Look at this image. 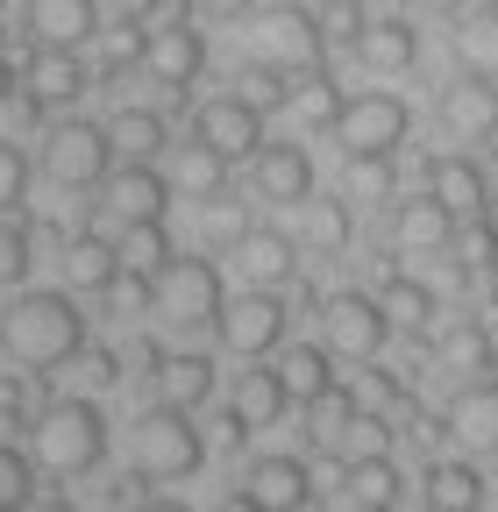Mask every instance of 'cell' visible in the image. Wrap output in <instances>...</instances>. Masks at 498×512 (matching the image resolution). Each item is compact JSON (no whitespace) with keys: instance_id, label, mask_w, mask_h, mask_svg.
Masks as SVG:
<instances>
[{"instance_id":"obj_2","label":"cell","mask_w":498,"mask_h":512,"mask_svg":"<svg viewBox=\"0 0 498 512\" xmlns=\"http://www.w3.org/2000/svg\"><path fill=\"white\" fill-rule=\"evenodd\" d=\"M29 434H36V463L50 477H93L107 463V420L93 399H50Z\"/></svg>"},{"instance_id":"obj_8","label":"cell","mask_w":498,"mask_h":512,"mask_svg":"<svg viewBox=\"0 0 498 512\" xmlns=\"http://www.w3.org/2000/svg\"><path fill=\"white\" fill-rule=\"evenodd\" d=\"M214 328H221V342H228L235 356H271V349L285 342V299L257 285V292H242V299H228Z\"/></svg>"},{"instance_id":"obj_20","label":"cell","mask_w":498,"mask_h":512,"mask_svg":"<svg viewBox=\"0 0 498 512\" xmlns=\"http://www.w3.org/2000/svg\"><path fill=\"white\" fill-rule=\"evenodd\" d=\"M442 427H449L463 448H498V377L463 384V392L449 399V413H442Z\"/></svg>"},{"instance_id":"obj_19","label":"cell","mask_w":498,"mask_h":512,"mask_svg":"<svg viewBox=\"0 0 498 512\" xmlns=\"http://www.w3.org/2000/svg\"><path fill=\"white\" fill-rule=\"evenodd\" d=\"M164 178H171L178 200L214 207L221 192H228V157H221L214 143H200V136H193V143H178V150H171V171H164Z\"/></svg>"},{"instance_id":"obj_10","label":"cell","mask_w":498,"mask_h":512,"mask_svg":"<svg viewBox=\"0 0 498 512\" xmlns=\"http://www.w3.org/2000/svg\"><path fill=\"white\" fill-rule=\"evenodd\" d=\"M257 50L271 57V64H299V72H314V64L328 57V36H321V15L314 8H271L264 22H257Z\"/></svg>"},{"instance_id":"obj_14","label":"cell","mask_w":498,"mask_h":512,"mask_svg":"<svg viewBox=\"0 0 498 512\" xmlns=\"http://www.w3.org/2000/svg\"><path fill=\"white\" fill-rule=\"evenodd\" d=\"M434 114H442L449 143H491L498 136V86L463 72V86H442V107H434Z\"/></svg>"},{"instance_id":"obj_39","label":"cell","mask_w":498,"mask_h":512,"mask_svg":"<svg viewBox=\"0 0 498 512\" xmlns=\"http://www.w3.org/2000/svg\"><path fill=\"white\" fill-rule=\"evenodd\" d=\"M36 256V228L29 221H0V285H22Z\"/></svg>"},{"instance_id":"obj_49","label":"cell","mask_w":498,"mask_h":512,"mask_svg":"<svg viewBox=\"0 0 498 512\" xmlns=\"http://www.w3.org/2000/svg\"><path fill=\"white\" fill-rule=\"evenodd\" d=\"M8 93H15V64H8V57H0V100H8Z\"/></svg>"},{"instance_id":"obj_40","label":"cell","mask_w":498,"mask_h":512,"mask_svg":"<svg viewBox=\"0 0 498 512\" xmlns=\"http://www.w3.org/2000/svg\"><path fill=\"white\" fill-rule=\"evenodd\" d=\"M306 427H314V441H335L342 427H356V392H342V384L321 392L314 406H306Z\"/></svg>"},{"instance_id":"obj_22","label":"cell","mask_w":498,"mask_h":512,"mask_svg":"<svg viewBox=\"0 0 498 512\" xmlns=\"http://www.w3.org/2000/svg\"><path fill=\"white\" fill-rule=\"evenodd\" d=\"M456 221H463V214H449L434 192H413V200L392 207V235H399L406 249H449V242H456Z\"/></svg>"},{"instance_id":"obj_38","label":"cell","mask_w":498,"mask_h":512,"mask_svg":"<svg viewBox=\"0 0 498 512\" xmlns=\"http://www.w3.org/2000/svg\"><path fill=\"white\" fill-rule=\"evenodd\" d=\"M114 313H129V320H143V313H157V278H143V271H129V264H121L114 271V285L100 292Z\"/></svg>"},{"instance_id":"obj_30","label":"cell","mask_w":498,"mask_h":512,"mask_svg":"<svg viewBox=\"0 0 498 512\" xmlns=\"http://www.w3.org/2000/svg\"><path fill=\"white\" fill-rule=\"evenodd\" d=\"M235 264L257 278V285L292 278V235H278V228H249V235L235 242Z\"/></svg>"},{"instance_id":"obj_50","label":"cell","mask_w":498,"mask_h":512,"mask_svg":"<svg viewBox=\"0 0 498 512\" xmlns=\"http://www.w3.org/2000/svg\"><path fill=\"white\" fill-rule=\"evenodd\" d=\"M427 8H434V15H463V8H470V0H427Z\"/></svg>"},{"instance_id":"obj_1","label":"cell","mask_w":498,"mask_h":512,"mask_svg":"<svg viewBox=\"0 0 498 512\" xmlns=\"http://www.w3.org/2000/svg\"><path fill=\"white\" fill-rule=\"evenodd\" d=\"M0 342H8V356L22 370L50 377L86 349V313H79L72 292H22L8 306V320H0Z\"/></svg>"},{"instance_id":"obj_51","label":"cell","mask_w":498,"mask_h":512,"mask_svg":"<svg viewBox=\"0 0 498 512\" xmlns=\"http://www.w3.org/2000/svg\"><path fill=\"white\" fill-rule=\"evenodd\" d=\"M484 292L498 299V249H491V264H484Z\"/></svg>"},{"instance_id":"obj_31","label":"cell","mask_w":498,"mask_h":512,"mask_svg":"<svg viewBox=\"0 0 498 512\" xmlns=\"http://www.w3.org/2000/svg\"><path fill=\"white\" fill-rule=\"evenodd\" d=\"M349 498L363 505V512H399V470H392V456H356L349 463Z\"/></svg>"},{"instance_id":"obj_28","label":"cell","mask_w":498,"mask_h":512,"mask_svg":"<svg viewBox=\"0 0 498 512\" xmlns=\"http://www.w3.org/2000/svg\"><path fill=\"white\" fill-rule=\"evenodd\" d=\"M107 143H114V157L150 164V157L164 150V114H157V107H121V114H107Z\"/></svg>"},{"instance_id":"obj_27","label":"cell","mask_w":498,"mask_h":512,"mask_svg":"<svg viewBox=\"0 0 498 512\" xmlns=\"http://www.w3.org/2000/svg\"><path fill=\"white\" fill-rule=\"evenodd\" d=\"M328 356H335L328 342H299V349L278 356V377H285V392H292L299 406H314L321 392H335V363H328Z\"/></svg>"},{"instance_id":"obj_21","label":"cell","mask_w":498,"mask_h":512,"mask_svg":"<svg viewBox=\"0 0 498 512\" xmlns=\"http://www.w3.org/2000/svg\"><path fill=\"white\" fill-rule=\"evenodd\" d=\"M427 192H434V200H442L449 214H484L491 178H484L477 157H434V164H427Z\"/></svg>"},{"instance_id":"obj_42","label":"cell","mask_w":498,"mask_h":512,"mask_svg":"<svg viewBox=\"0 0 498 512\" xmlns=\"http://www.w3.org/2000/svg\"><path fill=\"white\" fill-rule=\"evenodd\" d=\"M22 200H29V157H22V143L0 136V214H15Z\"/></svg>"},{"instance_id":"obj_36","label":"cell","mask_w":498,"mask_h":512,"mask_svg":"<svg viewBox=\"0 0 498 512\" xmlns=\"http://www.w3.org/2000/svg\"><path fill=\"white\" fill-rule=\"evenodd\" d=\"M29 498H36V463L0 441V512H29Z\"/></svg>"},{"instance_id":"obj_16","label":"cell","mask_w":498,"mask_h":512,"mask_svg":"<svg viewBox=\"0 0 498 512\" xmlns=\"http://www.w3.org/2000/svg\"><path fill=\"white\" fill-rule=\"evenodd\" d=\"M100 36L93 0H29V43L36 50H79Z\"/></svg>"},{"instance_id":"obj_34","label":"cell","mask_w":498,"mask_h":512,"mask_svg":"<svg viewBox=\"0 0 498 512\" xmlns=\"http://www.w3.org/2000/svg\"><path fill=\"white\" fill-rule=\"evenodd\" d=\"M143 57H150V29L136 15L114 22V29H100V72H136Z\"/></svg>"},{"instance_id":"obj_3","label":"cell","mask_w":498,"mask_h":512,"mask_svg":"<svg viewBox=\"0 0 498 512\" xmlns=\"http://www.w3.org/2000/svg\"><path fill=\"white\" fill-rule=\"evenodd\" d=\"M200 463H207V434L193 427L185 406H157L136 420V477L178 484V477H200Z\"/></svg>"},{"instance_id":"obj_5","label":"cell","mask_w":498,"mask_h":512,"mask_svg":"<svg viewBox=\"0 0 498 512\" xmlns=\"http://www.w3.org/2000/svg\"><path fill=\"white\" fill-rule=\"evenodd\" d=\"M228 306V285L214 271V256H171L157 271V313L171 328H214Z\"/></svg>"},{"instance_id":"obj_15","label":"cell","mask_w":498,"mask_h":512,"mask_svg":"<svg viewBox=\"0 0 498 512\" xmlns=\"http://www.w3.org/2000/svg\"><path fill=\"white\" fill-rule=\"evenodd\" d=\"M22 107L29 114H43V107H72L86 86H93V72L79 64V50H36L29 57V72H22Z\"/></svg>"},{"instance_id":"obj_48","label":"cell","mask_w":498,"mask_h":512,"mask_svg":"<svg viewBox=\"0 0 498 512\" xmlns=\"http://www.w3.org/2000/svg\"><path fill=\"white\" fill-rule=\"evenodd\" d=\"M477 221H484V249H498V192L484 200V214H477Z\"/></svg>"},{"instance_id":"obj_17","label":"cell","mask_w":498,"mask_h":512,"mask_svg":"<svg viewBox=\"0 0 498 512\" xmlns=\"http://www.w3.org/2000/svg\"><path fill=\"white\" fill-rule=\"evenodd\" d=\"M157 406H207L214 399V356H200V349H164L157 363Z\"/></svg>"},{"instance_id":"obj_24","label":"cell","mask_w":498,"mask_h":512,"mask_svg":"<svg viewBox=\"0 0 498 512\" xmlns=\"http://www.w3.org/2000/svg\"><path fill=\"white\" fill-rule=\"evenodd\" d=\"M249 491H257L271 512H306V498H314V477H306L299 456H264V463H249Z\"/></svg>"},{"instance_id":"obj_29","label":"cell","mask_w":498,"mask_h":512,"mask_svg":"<svg viewBox=\"0 0 498 512\" xmlns=\"http://www.w3.org/2000/svg\"><path fill=\"white\" fill-rule=\"evenodd\" d=\"M114 271H121V249L107 235H72V249H65V285L72 292H107Z\"/></svg>"},{"instance_id":"obj_47","label":"cell","mask_w":498,"mask_h":512,"mask_svg":"<svg viewBox=\"0 0 498 512\" xmlns=\"http://www.w3.org/2000/svg\"><path fill=\"white\" fill-rule=\"evenodd\" d=\"M200 8H207V15H221V22H228V15H249V8H257V0H200Z\"/></svg>"},{"instance_id":"obj_11","label":"cell","mask_w":498,"mask_h":512,"mask_svg":"<svg viewBox=\"0 0 498 512\" xmlns=\"http://www.w3.org/2000/svg\"><path fill=\"white\" fill-rule=\"evenodd\" d=\"M100 192H107V214H114L121 228L164 221V207H171V178H164L157 164H114Z\"/></svg>"},{"instance_id":"obj_53","label":"cell","mask_w":498,"mask_h":512,"mask_svg":"<svg viewBox=\"0 0 498 512\" xmlns=\"http://www.w3.org/2000/svg\"><path fill=\"white\" fill-rule=\"evenodd\" d=\"M0 8H8V0H0Z\"/></svg>"},{"instance_id":"obj_6","label":"cell","mask_w":498,"mask_h":512,"mask_svg":"<svg viewBox=\"0 0 498 512\" xmlns=\"http://www.w3.org/2000/svg\"><path fill=\"white\" fill-rule=\"evenodd\" d=\"M406 128H413V114H406L399 93H356V100H342V114H335V143H342L349 157H392V150L406 143Z\"/></svg>"},{"instance_id":"obj_26","label":"cell","mask_w":498,"mask_h":512,"mask_svg":"<svg viewBox=\"0 0 498 512\" xmlns=\"http://www.w3.org/2000/svg\"><path fill=\"white\" fill-rule=\"evenodd\" d=\"M456 57H463L470 79H491V86H498V0H477V8H463Z\"/></svg>"},{"instance_id":"obj_12","label":"cell","mask_w":498,"mask_h":512,"mask_svg":"<svg viewBox=\"0 0 498 512\" xmlns=\"http://www.w3.org/2000/svg\"><path fill=\"white\" fill-rule=\"evenodd\" d=\"M143 72H150L157 86H193V79L207 72V36L193 29V15H178V22H157V29H150Z\"/></svg>"},{"instance_id":"obj_44","label":"cell","mask_w":498,"mask_h":512,"mask_svg":"<svg viewBox=\"0 0 498 512\" xmlns=\"http://www.w3.org/2000/svg\"><path fill=\"white\" fill-rule=\"evenodd\" d=\"M363 29H370L363 0H328V8H321V36H328V43H356Z\"/></svg>"},{"instance_id":"obj_32","label":"cell","mask_w":498,"mask_h":512,"mask_svg":"<svg viewBox=\"0 0 498 512\" xmlns=\"http://www.w3.org/2000/svg\"><path fill=\"white\" fill-rule=\"evenodd\" d=\"M385 313H392V328H413V335H427L434 328V313H442V299H434V285H420V278H385Z\"/></svg>"},{"instance_id":"obj_7","label":"cell","mask_w":498,"mask_h":512,"mask_svg":"<svg viewBox=\"0 0 498 512\" xmlns=\"http://www.w3.org/2000/svg\"><path fill=\"white\" fill-rule=\"evenodd\" d=\"M321 342L335 356H378L392 342V313L385 299H370V292H328L321 306Z\"/></svg>"},{"instance_id":"obj_41","label":"cell","mask_w":498,"mask_h":512,"mask_svg":"<svg viewBox=\"0 0 498 512\" xmlns=\"http://www.w3.org/2000/svg\"><path fill=\"white\" fill-rule=\"evenodd\" d=\"M242 100H249V107H285V100H292V86H285V64L257 57V64L242 72Z\"/></svg>"},{"instance_id":"obj_4","label":"cell","mask_w":498,"mask_h":512,"mask_svg":"<svg viewBox=\"0 0 498 512\" xmlns=\"http://www.w3.org/2000/svg\"><path fill=\"white\" fill-rule=\"evenodd\" d=\"M114 171V143H107V121H57L43 136V178L65 185V192H93Z\"/></svg>"},{"instance_id":"obj_52","label":"cell","mask_w":498,"mask_h":512,"mask_svg":"<svg viewBox=\"0 0 498 512\" xmlns=\"http://www.w3.org/2000/svg\"><path fill=\"white\" fill-rule=\"evenodd\" d=\"M143 512H193V505H178V498H150Z\"/></svg>"},{"instance_id":"obj_46","label":"cell","mask_w":498,"mask_h":512,"mask_svg":"<svg viewBox=\"0 0 498 512\" xmlns=\"http://www.w3.org/2000/svg\"><path fill=\"white\" fill-rule=\"evenodd\" d=\"M214 512H271V505H264L257 491H249V484H242V491H228V498H221Z\"/></svg>"},{"instance_id":"obj_45","label":"cell","mask_w":498,"mask_h":512,"mask_svg":"<svg viewBox=\"0 0 498 512\" xmlns=\"http://www.w3.org/2000/svg\"><path fill=\"white\" fill-rule=\"evenodd\" d=\"M249 235V221H242V207H228V200H214L207 207V242H242Z\"/></svg>"},{"instance_id":"obj_43","label":"cell","mask_w":498,"mask_h":512,"mask_svg":"<svg viewBox=\"0 0 498 512\" xmlns=\"http://www.w3.org/2000/svg\"><path fill=\"white\" fill-rule=\"evenodd\" d=\"M349 192L356 200H392V157H349Z\"/></svg>"},{"instance_id":"obj_13","label":"cell","mask_w":498,"mask_h":512,"mask_svg":"<svg viewBox=\"0 0 498 512\" xmlns=\"http://www.w3.org/2000/svg\"><path fill=\"white\" fill-rule=\"evenodd\" d=\"M193 136L214 143L228 164H235V157H257V150H264V107H249L242 93H221V100L200 107V128H193Z\"/></svg>"},{"instance_id":"obj_37","label":"cell","mask_w":498,"mask_h":512,"mask_svg":"<svg viewBox=\"0 0 498 512\" xmlns=\"http://www.w3.org/2000/svg\"><path fill=\"white\" fill-rule=\"evenodd\" d=\"M306 242L314 249H349V200H306Z\"/></svg>"},{"instance_id":"obj_25","label":"cell","mask_w":498,"mask_h":512,"mask_svg":"<svg viewBox=\"0 0 498 512\" xmlns=\"http://www.w3.org/2000/svg\"><path fill=\"white\" fill-rule=\"evenodd\" d=\"M420 491H427V512H484V477H477V463H463V456L427 463Z\"/></svg>"},{"instance_id":"obj_33","label":"cell","mask_w":498,"mask_h":512,"mask_svg":"<svg viewBox=\"0 0 498 512\" xmlns=\"http://www.w3.org/2000/svg\"><path fill=\"white\" fill-rule=\"evenodd\" d=\"M114 249H121V264H129V271H143V278H157V271L171 264V256H178V249H171V228H164V221L121 228V242H114Z\"/></svg>"},{"instance_id":"obj_35","label":"cell","mask_w":498,"mask_h":512,"mask_svg":"<svg viewBox=\"0 0 498 512\" xmlns=\"http://www.w3.org/2000/svg\"><path fill=\"white\" fill-rule=\"evenodd\" d=\"M442 363L449 370H491L498 363V342L477 328V320H456V328L442 335Z\"/></svg>"},{"instance_id":"obj_54","label":"cell","mask_w":498,"mask_h":512,"mask_svg":"<svg viewBox=\"0 0 498 512\" xmlns=\"http://www.w3.org/2000/svg\"><path fill=\"white\" fill-rule=\"evenodd\" d=\"M491 143H498V136H491Z\"/></svg>"},{"instance_id":"obj_18","label":"cell","mask_w":498,"mask_h":512,"mask_svg":"<svg viewBox=\"0 0 498 512\" xmlns=\"http://www.w3.org/2000/svg\"><path fill=\"white\" fill-rule=\"evenodd\" d=\"M356 57H363V72H378V79H399L420 64V29L406 15H385V22H370L356 36Z\"/></svg>"},{"instance_id":"obj_9","label":"cell","mask_w":498,"mask_h":512,"mask_svg":"<svg viewBox=\"0 0 498 512\" xmlns=\"http://www.w3.org/2000/svg\"><path fill=\"white\" fill-rule=\"evenodd\" d=\"M249 192L271 207H306L314 200V157H306L299 143H264L257 157H249Z\"/></svg>"},{"instance_id":"obj_23","label":"cell","mask_w":498,"mask_h":512,"mask_svg":"<svg viewBox=\"0 0 498 512\" xmlns=\"http://www.w3.org/2000/svg\"><path fill=\"white\" fill-rule=\"evenodd\" d=\"M285 406H292V392H285V377H278V370H242V377H235V392H228V413H235L249 434H257V427H278Z\"/></svg>"}]
</instances>
